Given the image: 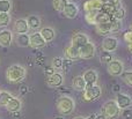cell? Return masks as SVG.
<instances>
[{
  "label": "cell",
  "instance_id": "cell-10",
  "mask_svg": "<svg viewBox=\"0 0 132 119\" xmlns=\"http://www.w3.org/2000/svg\"><path fill=\"white\" fill-rule=\"evenodd\" d=\"M116 103L118 105V108L121 110H125V109H129L132 105V98L129 96L128 94H123V93H119L116 96Z\"/></svg>",
  "mask_w": 132,
  "mask_h": 119
},
{
  "label": "cell",
  "instance_id": "cell-24",
  "mask_svg": "<svg viewBox=\"0 0 132 119\" xmlns=\"http://www.w3.org/2000/svg\"><path fill=\"white\" fill-rule=\"evenodd\" d=\"M13 97L14 96H12L8 91H6V90H1V91H0V105L6 108V105L9 103V101H11Z\"/></svg>",
  "mask_w": 132,
  "mask_h": 119
},
{
  "label": "cell",
  "instance_id": "cell-20",
  "mask_svg": "<svg viewBox=\"0 0 132 119\" xmlns=\"http://www.w3.org/2000/svg\"><path fill=\"white\" fill-rule=\"evenodd\" d=\"M72 87H73V89L77 90V91H84V90L86 89L87 85H86V82H85L82 75H77L75 78H73Z\"/></svg>",
  "mask_w": 132,
  "mask_h": 119
},
{
  "label": "cell",
  "instance_id": "cell-33",
  "mask_svg": "<svg viewBox=\"0 0 132 119\" xmlns=\"http://www.w3.org/2000/svg\"><path fill=\"white\" fill-rule=\"evenodd\" d=\"M110 24H111V34H116L122 29V21H118L116 19H112Z\"/></svg>",
  "mask_w": 132,
  "mask_h": 119
},
{
  "label": "cell",
  "instance_id": "cell-45",
  "mask_svg": "<svg viewBox=\"0 0 132 119\" xmlns=\"http://www.w3.org/2000/svg\"><path fill=\"white\" fill-rule=\"evenodd\" d=\"M128 48H129V51H130V52L132 53V44H129Z\"/></svg>",
  "mask_w": 132,
  "mask_h": 119
},
{
  "label": "cell",
  "instance_id": "cell-22",
  "mask_svg": "<svg viewBox=\"0 0 132 119\" xmlns=\"http://www.w3.org/2000/svg\"><path fill=\"white\" fill-rule=\"evenodd\" d=\"M112 19L114 17L111 15H109V14L103 13V12H97V14L95 16V25L102 24V23H109V22H111Z\"/></svg>",
  "mask_w": 132,
  "mask_h": 119
},
{
  "label": "cell",
  "instance_id": "cell-12",
  "mask_svg": "<svg viewBox=\"0 0 132 119\" xmlns=\"http://www.w3.org/2000/svg\"><path fill=\"white\" fill-rule=\"evenodd\" d=\"M82 78H84L87 87H92V86H94V85H97L98 74L95 69H87V71L82 74Z\"/></svg>",
  "mask_w": 132,
  "mask_h": 119
},
{
  "label": "cell",
  "instance_id": "cell-15",
  "mask_svg": "<svg viewBox=\"0 0 132 119\" xmlns=\"http://www.w3.org/2000/svg\"><path fill=\"white\" fill-rule=\"evenodd\" d=\"M13 42V32L9 29L0 30V45L4 48H8Z\"/></svg>",
  "mask_w": 132,
  "mask_h": 119
},
{
  "label": "cell",
  "instance_id": "cell-44",
  "mask_svg": "<svg viewBox=\"0 0 132 119\" xmlns=\"http://www.w3.org/2000/svg\"><path fill=\"white\" fill-rule=\"evenodd\" d=\"M95 117H96V113H93V115H90V116H88L86 119H95Z\"/></svg>",
  "mask_w": 132,
  "mask_h": 119
},
{
  "label": "cell",
  "instance_id": "cell-30",
  "mask_svg": "<svg viewBox=\"0 0 132 119\" xmlns=\"http://www.w3.org/2000/svg\"><path fill=\"white\" fill-rule=\"evenodd\" d=\"M100 60L103 64H109L111 60H114V57H112L111 52H107V51H102L100 54Z\"/></svg>",
  "mask_w": 132,
  "mask_h": 119
},
{
  "label": "cell",
  "instance_id": "cell-36",
  "mask_svg": "<svg viewBox=\"0 0 132 119\" xmlns=\"http://www.w3.org/2000/svg\"><path fill=\"white\" fill-rule=\"evenodd\" d=\"M123 39H124V41H125L128 44H132V31H131V30H128V31L124 32Z\"/></svg>",
  "mask_w": 132,
  "mask_h": 119
},
{
  "label": "cell",
  "instance_id": "cell-23",
  "mask_svg": "<svg viewBox=\"0 0 132 119\" xmlns=\"http://www.w3.org/2000/svg\"><path fill=\"white\" fill-rule=\"evenodd\" d=\"M27 22H28V25H29L30 29H38L39 27H41V19H39V16L37 15H29L27 19Z\"/></svg>",
  "mask_w": 132,
  "mask_h": 119
},
{
  "label": "cell",
  "instance_id": "cell-2",
  "mask_svg": "<svg viewBox=\"0 0 132 119\" xmlns=\"http://www.w3.org/2000/svg\"><path fill=\"white\" fill-rule=\"evenodd\" d=\"M26 73H27V71H26V68L22 65L14 64V65H11V66L7 68L6 78L9 82L18 83L26 78Z\"/></svg>",
  "mask_w": 132,
  "mask_h": 119
},
{
  "label": "cell",
  "instance_id": "cell-14",
  "mask_svg": "<svg viewBox=\"0 0 132 119\" xmlns=\"http://www.w3.org/2000/svg\"><path fill=\"white\" fill-rule=\"evenodd\" d=\"M13 29L18 35L28 34V31H29L30 28H29V25H28L27 19H18V20L14 22Z\"/></svg>",
  "mask_w": 132,
  "mask_h": 119
},
{
  "label": "cell",
  "instance_id": "cell-41",
  "mask_svg": "<svg viewBox=\"0 0 132 119\" xmlns=\"http://www.w3.org/2000/svg\"><path fill=\"white\" fill-rule=\"evenodd\" d=\"M112 90H114L115 93H117V94H119V93H121V87H119V85H115Z\"/></svg>",
  "mask_w": 132,
  "mask_h": 119
},
{
  "label": "cell",
  "instance_id": "cell-1",
  "mask_svg": "<svg viewBox=\"0 0 132 119\" xmlns=\"http://www.w3.org/2000/svg\"><path fill=\"white\" fill-rule=\"evenodd\" d=\"M56 108H57L58 112L62 116H67L73 113V111L75 109V102L72 97L63 95L56 102Z\"/></svg>",
  "mask_w": 132,
  "mask_h": 119
},
{
  "label": "cell",
  "instance_id": "cell-3",
  "mask_svg": "<svg viewBox=\"0 0 132 119\" xmlns=\"http://www.w3.org/2000/svg\"><path fill=\"white\" fill-rule=\"evenodd\" d=\"M121 109L118 108L115 99H109L102 105L101 113L107 119H117L121 116Z\"/></svg>",
  "mask_w": 132,
  "mask_h": 119
},
{
  "label": "cell",
  "instance_id": "cell-4",
  "mask_svg": "<svg viewBox=\"0 0 132 119\" xmlns=\"http://www.w3.org/2000/svg\"><path fill=\"white\" fill-rule=\"evenodd\" d=\"M102 95V89L98 85H94L92 87H86L84 90V95H82V99L86 102H93L98 99Z\"/></svg>",
  "mask_w": 132,
  "mask_h": 119
},
{
  "label": "cell",
  "instance_id": "cell-25",
  "mask_svg": "<svg viewBox=\"0 0 132 119\" xmlns=\"http://www.w3.org/2000/svg\"><path fill=\"white\" fill-rule=\"evenodd\" d=\"M16 43L19 46H29V35L28 34H23V35H18L16 36Z\"/></svg>",
  "mask_w": 132,
  "mask_h": 119
},
{
  "label": "cell",
  "instance_id": "cell-7",
  "mask_svg": "<svg viewBox=\"0 0 132 119\" xmlns=\"http://www.w3.org/2000/svg\"><path fill=\"white\" fill-rule=\"evenodd\" d=\"M101 48L103 51L107 52H114L117 48H118V39L114 36H107L104 37V39L102 41Z\"/></svg>",
  "mask_w": 132,
  "mask_h": 119
},
{
  "label": "cell",
  "instance_id": "cell-48",
  "mask_svg": "<svg viewBox=\"0 0 132 119\" xmlns=\"http://www.w3.org/2000/svg\"><path fill=\"white\" fill-rule=\"evenodd\" d=\"M130 30H131V31H132V24H131V27H130Z\"/></svg>",
  "mask_w": 132,
  "mask_h": 119
},
{
  "label": "cell",
  "instance_id": "cell-9",
  "mask_svg": "<svg viewBox=\"0 0 132 119\" xmlns=\"http://www.w3.org/2000/svg\"><path fill=\"white\" fill-rule=\"evenodd\" d=\"M88 42L90 41H89V37L86 34H84V32H75L72 36V39H71V45L80 49L84 45H86Z\"/></svg>",
  "mask_w": 132,
  "mask_h": 119
},
{
  "label": "cell",
  "instance_id": "cell-26",
  "mask_svg": "<svg viewBox=\"0 0 132 119\" xmlns=\"http://www.w3.org/2000/svg\"><path fill=\"white\" fill-rule=\"evenodd\" d=\"M116 9H117V7H116V6H114V5L109 4V2H104L100 12L107 13V14H109V15H111L112 17H114V13H115V11H116Z\"/></svg>",
  "mask_w": 132,
  "mask_h": 119
},
{
  "label": "cell",
  "instance_id": "cell-47",
  "mask_svg": "<svg viewBox=\"0 0 132 119\" xmlns=\"http://www.w3.org/2000/svg\"><path fill=\"white\" fill-rule=\"evenodd\" d=\"M55 119H64V117H63V116H59V117H56Z\"/></svg>",
  "mask_w": 132,
  "mask_h": 119
},
{
  "label": "cell",
  "instance_id": "cell-37",
  "mask_svg": "<svg viewBox=\"0 0 132 119\" xmlns=\"http://www.w3.org/2000/svg\"><path fill=\"white\" fill-rule=\"evenodd\" d=\"M56 73V69L53 68L52 66H48V67H45V69H44V74H45L46 76H51L52 74H55Z\"/></svg>",
  "mask_w": 132,
  "mask_h": 119
},
{
  "label": "cell",
  "instance_id": "cell-6",
  "mask_svg": "<svg viewBox=\"0 0 132 119\" xmlns=\"http://www.w3.org/2000/svg\"><path fill=\"white\" fill-rule=\"evenodd\" d=\"M79 51H80V59H84V60L92 59L96 53L95 44H94L93 42H88L86 45L80 48Z\"/></svg>",
  "mask_w": 132,
  "mask_h": 119
},
{
  "label": "cell",
  "instance_id": "cell-8",
  "mask_svg": "<svg viewBox=\"0 0 132 119\" xmlns=\"http://www.w3.org/2000/svg\"><path fill=\"white\" fill-rule=\"evenodd\" d=\"M46 45V42L43 39L39 31H35L29 35V46L34 49H42Z\"/></svg>",
  "mask_w": 132,
  "mask_h": 119
},
{
  "label": "cell",
  "instance_id": "cell-21",
  "mask_svg": "<svg viewBox=\"0 0 132 119\" xmlns=\"http://www.w3.org/2000/svg\"><path fill=\"white\" fill-rule=\"evenodd\" d=\"M96 32L101 36H109L111 34V24L109 23H102V24H96L95 25Z\"/></svg>",
  "mask_w": 132,
  "mask_h": 119
},
{
  "label": "cell",
  "instance_id": "cell-43",
  "mask_svg": "<svg viewBox=\"0 0 132 119\" xmlns=\"http://www.w3.org/2000/svg\"><path fill=\"white\" fill-rule=\"evenodd\" d=\"M95 119H107L104 117V116L102 115V113H100V115H96V117H95Z\"/></svg>",
  "mask_w": 132,
  "mask_h": 119
},
{
  "label": "cell",
  "instance_id": "cell-32",
  "mask_svg": "<svg viewBox=\"0 0 132 119\" xmlns=\"http://www.w3.org/2000/svg\"><path fill=\"white\" fill-rule=\"evenodd\" d=\"M125 15H126L125 8L121 6V7H118V8L115 11V13H114V19H116V20H118V21H122L124 17H125Z\"/></svg>",
  "mask_w": 132,
  "mask_h": 119
},
{
  "label": "cell",
  "instance_id": "cell-35",
  "mask_svg": "<svg viewBox=\"0 0 132 119\" xmlns=\"http://www.w3.org/2000/svg\"><path fill=\"white\" fill-rule=\"evenodd\" d=\"M97 14V12H88L85 15V19L86 21L89 23V24H95V16Z\"/></svg>",
  "mask_w": 132,
  "mask_h": 119
},
{
  "label": "cell",
  "instance_id": "cell-19",
  "mask_svg": "<svg viewBox=\"0 0 132 119\" xmlns=\"http://www.w3.org/2000/svg\"><path fill=\"white\" fill-rule=\"evenodd\" d=\"M39 34L42 35V37H43V39L48 43V42H51L55 39L56 37V31L53 28L51 27H44L42 28L41 30H39Z\"/></svg>",
  "mask_w": 132,
  "mask_h": 119
},
{
  "label": "cell",
  "instance_id": "cell-18",
  "mask_svg": "<svg viewBox=\"0 0 132 119\" xmlns=\"http://www.w3.org/2000/svg\"><path fill=\"white\" fill-rule=\"evenodd\" d=\"M21 108H22V103H21V99L18 97H13V98L9 101V103L6 105L7 111L12 113H18L20 112Z\"/></svg>",
  "mask_w": 132,
  "mask_h": 119
},
{
  "label": "cell",
  "instance_id": "cell-28",
  "mask_svg": "<svg viewBox=\"0 0 132 119\" xmlns=\"http://www.w3.org/2000/svg\"><path fill=\"white\" fill-rule=\"evenodd\" d=\"M12 9L11 0H0V13H9Z\"/></svg>",
  "mask_w": 132,
  "mask_h": 119
},
{
  "label": "cell",
  "instance_id": "cell-5",
  "mask_svg": "<svg viewBox=\"0 0 132 119\" xmlns=\"http://www.w3.org/2000/svg\"><path fill=\"white\" fill-rule=\"evenodd\" d=\"M107 71L111 76L118 78L124 72V64L118 59H114L107 65Z\"/></svg>",
  "mask_w": 132,
  "mask_h": 119
},
{
  "label": "cell",
  "instance_id": "cell-11",
  "mask_svg": "<svg viewBox=\"0 0 132 119\" xmlns=\"http://www.w3.org/2000/svg\"><path fill=\"white\" fill-rule=\"evenodd\" d=\"M64 83V75L59 72H56L51 76L46 79V85L50 88H59Z\"/></svg>",
  "mask_w": 132,
  "mask_h": 119
},
{
  "label": "cell",
  "instance_id": "cell-29",
  "mask_svg": "<svg viewBox=\"0 0 132 119\" xmlns=\"http://www.w3.org/2000/svg\"><path fill=\"white\" fill-rule=\"evenodd\" d=\"M68 4V0H52V6L56 11L63 12L65 6Z\"/></svg>",
  "mask_w": 132,
  "mask_h": 119
},
{
  "label": "cell",
  "instance_id": "cell-27",
  "mask_svg": "<svg viewBox=\"0 0 132 119\" xmlns=\"http://www.w3.org/2000/svg\"><path fill=\"white\" fill-rule=\"evenodd\" d=\"M11 14L9 13H0V28H6L11 23Z\"/></svg>",
  "mask_w": 132,
  "mask_h": 119
},
{
  "label": "cell",
  "instance_id": "cell-40",
  "mask_svg": "<svg viewBox=\"0 0 132 119\" xmlns=\"http://www.w3.org/2000/svg\"><path fill=\"white\" fill-rule=\"evenodd\" d=\"M107 2L114 5V6H116L117 8H118V7H121V0H107Z\"/></svg>",
  "mask_w": 132,
  "mask_h": 119
},
{
  "label": "cell",
  "instance_id": "cell-13",
  "mask_svg": "<svg viewBox=\"0 0 132 119\" xmlns=\"http://www.w3.org/2000/svg\"><path fill=\"white\" fill-rule=\"evenodd\" d=\"M104 1L103 0H86L84 4V9L86 13L88 12H100Z\"/></svg>",
  "mask_w": 132,
  "mask_h": 119
},
{
  "label": "cell",
  "instance_id": "cell-42",
  "mask_svg": "<svg viewBox=\"0 0 132 119\" xmlns=\"http://www.w3.org/2000/svg\"><path fill=\"white\" fill-rule=\"evenodd\" d=\"M27 91H28V87H22V89H21V94L24 95Z\"/></svg>",
  "mask_w": 132,
  "mask_h": 119
},
{
  "label": "cell",
  "instance_id": "cell-16",
  "mask_svg": "<svg viewBox=\"0 0 132 119\" xmlns=\"http://www.w3.org/2000/svg\"><path fill=\"white\" fill-rule=\"evenodd\" d=\"M63 13L67 19H75L78 16V14H79V8H78V6L74 2L68 1V4L65 6Z\"/></svg>",
  "mask_w": 132,
  "mask_h": 119
},
{
  "label": "cell",
  "instance_id": "cell-38",
  "mask_svg": "<svg viewBox=\"0 0 132 119\" xmlns=\"http://www.w3.org/2000/svg\"><path fill=\"white\" fill-rule=\"evenodd\" d=\"M121 115L123 116L124 119H132V110H130V108L125 109V110H123V113H121Z\"/></svg>",
  "mask_w": 132,
  "mask_h": 119
},
{
  "label": "cell",
  "instance_id": "cell-46",
  "mask_svg": "<svg viewBox=\"0 0 132 119\" xmlns=\"http://www.w3.org/2000/svg\"><path fill=\"white\" fill-rule=\"evenodd\" d=\"M73 119H86V118H84V117H81V116H79V117H74Z\"/></svg>",
  "mask_w": 132,
  "mask_h": 119
},
{
  "label": "cell",
  "instance_id": "cell-39",
  "mask_svg": "<svg viewBox=\"0 0 132 119\" xmlns=\"http://www.w3.org/2000/svg\"><path fill=\"white\" fill-rule=\"evenodd\" d=\"M72 64H73V60L67 59V58L63 59V68L64 69H68L71 66H72Z\"/></svg>",
  "mask_w": 132,
  "mask_h": 119
},
{
  "label": "cell",
  "instance_id": "cell-17",
  "mask_svg": "<svg viewBox=\"0 0 132 119\" xmlns=\"http://www.w3.org/2000/svg\"><path fill=\"white\" fill-rule=\"evenodd\" d=\"M64 54H65V58L71 59V60L80 59V51H79V49L75 48V46H73V45H71V44L65 48Z\"/></svg>",
  "mask_w": 132,
  "mask_h": 119
},
{
  "label": "cell",
  "instance_id": "cell-34",
  "mask_svg": "<svg viewBox=\"0 0 132 119\" xmlns=\"http://www.w3.org/2000/svg\"><path fill=\"white\" fill-rule=\"evenodd\" d=\"M63 59H64V58H62V57H55L52 59V61H51V66L55 69L63 68Z\"/></svg>",
  "mask_w": 132,
  "mask_h": 119
},
{
  "label": "cell",
  "instance_id": "cell-31",
  "mask_svg": "<svg viewBox=\"0 0 132 119\" xmlns=\"http://www.w3.org/2000/svg\"><path fill=\"white\" fill-rule=\"evenodd\" d=\"M121 78L125 82V85H128L129 87H132V71H124Z\"/></svg>",
  "mask_w": 132,
  "mask_h": 119
}]
</instances>
